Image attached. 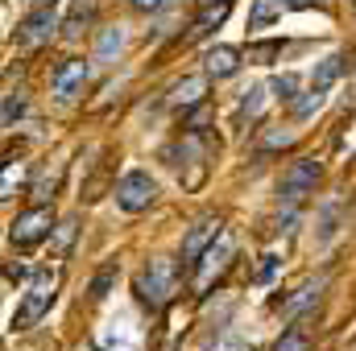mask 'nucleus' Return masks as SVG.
<instances>
[{"label": "nucleus", "mask_w": 356, "mask_h": 351, "mask_svg": "<svg viewBox=\"0 0 356 351\" xmlns=\"http://www.w3.org/2000/svg\"><path fill=\"white\" fill-rule=\"evenodd\" d=\"M315 182H319V162L315 157H302V162H294L286 178H282V203H302L311 190H315Z\"/></svg>", "instance_id": "obj_4"}, {"label": "nucleus", "mask_w": 356, "mask_h": 351, "mask_svg": "<svg viewBox=\"0 0 356 351\" xmlns=\"http://www.w3.org/2000/svg\"><path fill=\"white\" fill-rule=\"evenodd\" d=\"M158 198V182L145 174V170H129V174L120 178V186H116V203L124 207V211H145L149 203Z\"/></svg>", "instance_id": "obj_3"}, {"label": "nucleus", "mask_w": 356, "mask_h": 351, "mask_svg": "<svg viewBox=\"0 0 356 351\" xmlns=\"http://www.w3.org/2000/svg\"><path fill=\"white\" fill-rule=\"evenodd\" d=\"M137 293H141V302H145L149 310L166 306L170 293H175V264L170 261H149V268H145L141 281H137Z\"/></svg>", "instance_id": "obj_1"}, {"label": "nucleus", "mask_w": 356, "mask_h": 351, "mask_svg": "<svg viewBox=\"0 0 356 351\" xmlns=\"http://www.w3.org/2000/svg\"><path fill=\"white\" fill-rule=\"evenodd\" d=\"M166 0H133V8H141V12H154V8H162Z\"/></svg>", "instance_id": "obj_24"}, {"label": "nucleus", "mask_w": 356, "mask_h": 351, "mask_svg": "<svg viewBox=\"0 0 356 351\" xmlns=\"http://www.w3.org/2000/svg\"><path fill=\"white\" fill-rule=\"evenodd\" d=\"M54 289H58V277H54V273H38L33 285H29V293H25V302H21V310H17V318H13V327H33V323L50 310Z\"/></svg>", "instance_id": "obj_2"}, {"label": "nucleus", "mask_w": 356, "mask_h": 351, "mask_svg": "<svg viewBox=\"0 0 356 351\" xmlns=\"http://www.w3.org/2000/svg\"><path fill=\"white\" fill-rule=\"evenodd\" d=\"M273 351H307V339H302L298 331H286V335L273 343Z\"/></svg>", "instance_id": "obj_19"}, {"label": "nucleus", "mask_w": 356, "mask_h": 351, "mask_svg": "<svg viewBox=\"0 0 356 351\" xmlns=\"http://www.w3.org/2000/svg\"><path fill=\"white\" fill-rule=\"evenodd\" d=\"M21 112H25V95H17V91H13V95L4 99V124H13Z\"/></svg>", "instance_id": "obj_20"}, {"label": "nucleus", "mask_w": 356, "mask_h": 351, "mask_svg": "<svg viewBox=\"0 0 356 351\" xmlns=\"http://www.w3.org/2000/svg\"><path fill=\"white\" fill-rule=\"evenodd\" d=\"M120 46H124V29H104L99 33V46H95V58L108 62L112 54H120Z\"/></svg>", "instance_id": "obj_12"}, {"label": "nucleus", "mask_w": 356, "mask_h": 351, "mask_svg": "<svg viewBox=\"0 0 356 351\" xmlns=\"http://www.w3.org/2000/svg\"><path fill=\"white\" fill-rule=\"evenodd\" d=\"M33 4H54V0H33Z\"/></svg>", "instance_id": "obj_27"}, {"label": "nucleus", "mask_w": 356, "mask_h": 351, "mask_svg": "<svg viewBox=\"0 0 356 351\" xmlns=\"http://www.w3.org/2000/svg\"><path fill=\"white\" fill-rule=\"evenodd\" d=\"M282 4H286V8H311L315 0H282Z\"/></svg>", "instance_id": "obj_26"}, {"label": "nucleus", "mask_w": 356, "mask_h": 351, "mask_svg": "<svg viewBox=\"0 0 356 351\" xmlns=\"http://www.w3.org/2000/svg\"><path fill=\"white\" fill-rule=\"evenodd\" d=\"M277 4H282V0H257V8H253V29H266L269 21L277 17Z\"/></svg>", "instance_id": "obj_14"}, {"label": "nucleus", "mask_w": 356, "mask_h": 351, "mask_svg": "<svg viewBox=\"0 0 356 351\" xmlns=\"http://www.w3.org/2000/svg\"><path fill=\"white\" fill-rule=\"evenodd\" d=\"M224 236V223H220V215H203L195 228H191V236L182 240V261H199L203 252H207V244H216Z\"/></svg>", "instance_id": "obj_6"}, {"label": "nucleus", "mask_w": 356, "mask_h": 351, "mask_svg": "<svg viewBox=\"0 0 356 351\" xmlns=\"http://www.w3.org/2000/svg\"><path fill=\"white\" fill-rule=\"evenodd\" d=\"M203 4H211V0H203Z\"/></svg>", "instance_id": "obj_28"}, {"label": "nucleus", "mask_w": 356, "mask_h": 351, "mask_svg": "<svg viewBox=\"0 0 356 351\" xmlns=\"http://www.w3.org/2000/svg\"><path fill=\"white\" fill-rule=\"evenodd\" d=\"M273 264H277V257H266V264H261V281H269V273H273Z\"/></svg>", "instance_id": "obj_25"}, {"label": "nucleus", "mask_w": 356, "mask_h": 351, "mask_svg": "<svg viewBox=\"0 0 356 351\" xmlns=\"http://www.w3.org/2000/svg\"><path fill=\"white\" fill-rule=\"evenodd\" d=\"M228 8H232V0H211V4H203V12H199V21H195V29H191V37H207L224 17H228Z\"/></svg>", "instance_id": "obj_11"}, {"label": "nucleus", "mask_w": 356, "mask_h": 351, "mask_svg": "<svg viewBox=\"0 0 356 351\" xmlns=\"http://www.w3.org/2000/svg\"><path fill=\"white\" fill-rule=\"evenodd\" d=\"M112 281H116V264H108V268H99V273H95V281H91V298H104Z\"/></svg>", "instance_id": "obj_17"}, {"label": "nucleus", "mask_w": 356, "mask_h": 351, "mask_svg": "<svg viewBox=\"0 0 356 351\" xmlns=\"http://www.w3.org/2000/svg\"><path fill=\"white\" fill-rule=\"evenodd\" d=\"M54 25H58V21H54V8H50V4H42V8L21 25V42H46Z\"/></svg>", "instance_id": "obj_8"}, {"label": "nucleus", "mask_w": 356, "mask_h": 351, "mask_svg": "<svg viewBox=\"0 0 356 351\" xmlns=\"http://www.w3.org/2000/svg\"><path fill=\"white\" fill-rule=\"evenodd\" d=\"M207 75H216V79H228L236 67H241V50H232V46H216V50H207Z\"/></svg>", "instance_id": "obj_9"}, {"label": "nucleus", "mask_w": 356, "mask_h": 351, "mask_svg": "<svg viewBox=\"0 0 356 351\" xmlns=\"http://www.w3.org/2000/svg\"><path fill=\"white\" fill-rule=\"evenodd\" d=\"M340 67H344V58H340V54H336V58H327V62L319 67V75H315V87H327V83L340 75Z\"/></svg>", "instance_id": "obj_16"}, {"label": "nucleus", "mask_w": 356, "mask_h": 351, "mask_svg": "<svg viewBox=\"0 0 356 351\" xmlns=\"http://www.w3.org/2000/svg\"><path fill=\"white\" fill-rule=\"evenodd\" d=\"M83 83H88V62H83V58H67V62L54 71V95H58V99H75Z\"/></svg>", "instance_id": "obj_7"}, {"label": "nucleus", "mask_w": 356, "mask_h": 351, "mask_svg": "<svg viewBox=\"0 0 356 351\" xmlns=\"http://www.w3.org/2000/svg\"><path fill=\"white\" fill-rule=\"evenodd\" d=\"M203 91H207V79H203V75H186V79L175 83V91H170V108H195V103L203 99Z\"/></svg>", "instance_id": "obj_10"}, {"label": "nucleus", "mask_w": 356, "mask_h": 351, "mask_svg": "<svg viewBox=\"0 0 356 351\" xmlns=\"http://www.w3.org/2000/svg\"><path fill=\"white\" fill-rule=\"evenodd\" d=\"M319 103H323V87L307 91V99H298V103H294V112H298V116H311V112H319Z\"/></svg>", "instance_id": "obj_18"}, {"label": "nucleus", "mask_w": 356, "mask_h": 351, "mask_svg": "<svg viewBox=\"0 0 356 351\" xmlns=\"http://www.w3.org/2000/svg\"><path fill=\"white\" fill-rule=\"evenodd\" d=\"M224 257H232V240H224V244H220V252H216V248H211V252H203V261H207V264H203L199 281H207L216 268H224Z\"/></svg>", "instance_id": "obj_13"}, {"label": "nucleus", "mask_w": 356, "mask_h": 351, "mask_svg": "<svg viewBox=\"0 0 356 351\" xmlns=\"http://www.w3.org/2000/svg\"><path fill=\"white\" fill-rule=\"evenodd\" d=\"M273 54H277V42H266V46H253V58H261V62H266V58H273Z\"/></svg>", "instance_id": "obj_22"}, {"label": "nucleus", "mask_w": 356, "mask_h": 351, "mask_svg": "<svg viewBox=\"0 0 356 351\" xmlns=\"http://www.w3.org/2000/svg\"><path fill=\"white\" fill-rule=\"evenodd\" d=\"M261 103H266V87H249L245 91V99H241V116H257Z\"/></svg>", "instance_id": "obj_15"}, {"label": "nucleus", "mask_w": 356, "mask_h": 351, "mask_svg": "<svg viewBox=\"0 0 356 351\" xmlns=\"http://www.w3.org/2000/svg\"><path fill=\"white\" fill-rule=\"evenodd\" d=\"M273 91H277L282 99H294V91H298V79H294V75H277V79H273Z\"/></svg>", "instance_id": "obj_21"}, {"label": "nucleus", "mask_w": 356, "mask_h": 351, "mask_svg": "<svg viewBox=\"0 0 356 351\" xmlns=\"http://www.w3.org/2000/svg\"><path fill=\"white\" fill-rule=\"evenodd\" d=\"M71 236H75V223H63V228H58V244L67 248V244H71Z\"/></svg>", "instance_id": "obj_23"}, {"label": "nucleus", "mask_w": 356, "mask_h": 351, "mask_svg": "<svg viewBox=\"0 0 356 351\" xmlns=\"http://www.w3.org/2000/svg\"><path fill=\"white\" fill-rule=\"evenodd\" d=\"M50 223H54L50 207H33V211H25V215H17V219H13L8 240H13L17 248H29V244H38V240L50 232Z\"/></svg>", "instance_id": "obj_5"}]
</instances>
